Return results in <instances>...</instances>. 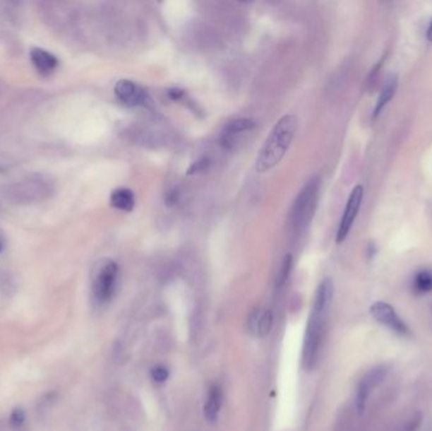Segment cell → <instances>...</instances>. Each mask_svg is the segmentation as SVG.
Returning <instances> with one entry per match:
<instances>
[{
	"label": "cell",
	"mask_w": 432,
	"mask_h": 431,
	"mask_svg": "<svg viewBox=\"0 0 432 431\" xmlns=\"http://www.w3.org/2000/svg\"><path fill=\"white\" fill-rule=\"evenodd\" d=\"M388 373H390L388 365H379L371 368L361 377L359 384L356 386V392H355V408L360 415L366 411V405H368L373 391L383 384Z\"/></svg>",
	"instance_id": "obj_4"
},
{
	"label": "cell",
	"mask_w": 432,
	"mask_h": 431,
	"mask_svg": "<svg viewBox=\"0 0 432 431\" xmlns=\"http://www.w3.org/2000/svg\"><path fill=\"white\" fill-rule=\"evenodd\" d=\"M427 38H428V41H431L432 42V20L430 22L428 28H427Z\"/></svg>",
	"instance_id": "obj_21"
},
{
	"label": "cell",
	"mask_w": 432,
	"mask_h": 431,
	"mask_svg": "<svg viewBox=\"0 0 432 431\" xmlns=\"http://www.w3.org/2000/svg\"><path fill=\"white\" fill-rule=\"evenodd\" d=\"M168 376H169V372H168L166 367L163 365H156L152 368L150 371V377L152 379L157 382V384H163L167 381Z\"/></svg>",
	"instance_id": "obj_17"
},
{
	"label": "cell",
	"mask_w": 432,
	"mask_h": 431,
	"mask_svg": "<svg viewBox=\"0 0 432 431\" xmlns=\"http://www.w3.org/2000/svg\"><path fill=\"white\" fill-rule=\"evenodd\" d=\"M272 328H273V314L270 310H264L262 314L258 315L256 331H257L259 338H265V336H270Z\"/></svg>",
	"instance_id": "obj_15"
},
{
	"label": "cell",
	"mask_w": 432,
	"mask_h": 431,
	"mask_svg": "<svg viewBox=\"0 0 432 431\" xmlns=\"http://www.w3.org/2000/svg\"><path fill=\"white\" fill-rule=\"evenodd\" d=\"M209 166H210V161L208 158H201V160H198V161L195 162L192 165L190 170H188V174L193 175L205 172V171L209 170Z\"/></svg>",
	"instance_id": "obj_19"
},
{
	"label": "cell",
	"mask_w": 432,
	"mask_h": 431,
	"mask_svg": "<svg viewBox=\"0 0 432 431\" xmlns=\"http://www.w3.org/2000/svg\"><path fill=\"white\" fill-rule=\"evenodd\" d=\"M291 271H292V256L287 254L284 259H283L281 271L278 273L277 288H282L283 285L287 282L288 277L291 275Z\"/></svg>",
	"instance_id": "obj_16"
},
{
	"label": "cell",
	"mask_w": 432,
	"mask_h": 431,
	"mask_svg": "<svg viewBox=\"0 0 432 431\" xmlns=\"http://www.w3.org/2000/svg\"><path fill=\"white\" fill-rule=\"evenodd\" d=\"M0 170H1V168H0Z\"/></svg>",
	"instance_id": "obj_23"
},
{
	"label": "cell",
	"mask_w": 432,
	"mask_h": 431,
	"mask_svg": "<svg viewBox=\"0 0 432 431\" xmlns=\"http://www.w3.org/2000/svg\"><path fill=\"white\" fill-rule=\"evenodd\" d=\"M168 95H169L172 100H180L181 98L184 96V93H182V90H179V89H174V90L168 91Z\"/></svg>",
	"instance_id": "obj_20"
},
{
	"label": "cell",
	"mask_w": 432,
	"mask_h": 431,
	"mask_svg": "<svg viewBox=\"0 0 432 431\" xmlns=\"http://www.w3.org/2000/svg\"><path fill=\"white\" fill-rule=\"evenodd\" d=\"M110 205L120 211L131 213L136 206V196L131 189L119 187L112 192Z\"/></svg>",
	"instance_id": "obj_13"
},
{
	"label": "cell",
	"mask_w": 432,
	"mask_h": 431,
	"mask_svg": "<svg viewBox=\"0 0 432 431\" xmlns=\"http://www.w3.org/2000/svg\"><path fill=\"white\" fill-rule=\"evenodd\" d=\"M118 276H119V267L116 262L108 259L105 261V264H102L100 270L97 271V275L92 285V291L97 301L107 302L113 297L116 288Z\"/></svg>",
	"instance_id": "obj_6"
},
{
	"label": "cell",
	"mask_w": 432,
	"mask_h": 431,
	"mask_svg": "<svg viewBox=\"0 0 432 431\" xmlns=\"http://www.w3.org/2000/svg\"><path fill=\"white\" fill-rule=\"evenodd\" d=\"M256 128V122L249 118H238L228 123L220 136V143L224 148L232 150L234 148L240 136L246 132H251Z\"/></svg>",
	"instance_id": "obj_9"
},
{
	"label": "cell",
	"mask_w": 432,
	"mask_h": 431,
	"mask_svg": "<svg viewBox=\"0 0 432 431\" xmlns=\"http://www.w3.org/2000/svg\"><path fill=\"white\" fill-rule=\"evenodd\" d=\"M222 391L219 384H212L209 389V394L206 397V402L204 405L205 419L209 423H215L219 413L222 410Z\"/></svg>",
	"instance_id": "obj_11"
},
{
	"label": "cell",
	"mask_w": 432,
	"mask_h": 431,
	"mask_svg": "<svg viewBox=\"0 0 432 431\" xmlns=\"http://www.w3.org/2000/svg\"><path fill=\"white\" fill-rule=\"evenodd\" d=\"M30 61L37 71L44 76L52 73L59 66L57 57L43 48H33L30 51Z\"/></svg>",
	"instance_id": "obj_10"
},
{
	"label": "cell",
	"mask_w": 432,
	"mask_h": 431,
	"mask_svg": "<svg viewBox=\"0 0 432 431\" xmlns=\"http://www.w3.org/2000/svg\"><path fill=\"white\" fill-rule=\"evenodd\" d=\"M411 288H412V293L417 296L432 293V270L424 268V270L417 271L412 278Z\"/></svg>",
	"instance_id": "obj_14"
},
{
	"label": "cell",
	"mask_w": 432,
	"mask_h": 431,
	"mask_svg": "<svg viewBox=\"0 0 432 431\" xmlns=\"http://www.w3.org/2000/svg\"><path fill=\"white\" fill-rule=\"evenodd\" d=\"M320 196V180L311 179L302 187L299 196L294 200L289 214V225L294 233L304 230L311 222L315 210L318 208Z\"/></svg>",
	"instance_id": "obj_3"
},
{
	"label": "cell",
	"mask_w": 432,
	"mask_h": 431,
	"mask_svg": "<svg viewBox=\"0 0 432 431\" xmlns=\"http://www.w3.org/2000/svg\"><path fill=\"white\" fill-rule=\"evenodd\" d=\"M1 248H3V243H1V240H0V252H1Z\"/></svg>",
	"instance_id": "obj_22"
},
{
	"label": "cell",
	"mask_w": 432,
	"mask_h": 431,
	"mask_svg": "<svg viewBox=\"0 0 432 431\" xmlns=\"http://www.w3.org/2000/svg\"><path fill=\"white\" fill-rule=\"evenodd\" d=\"M363 198H364L363 186H355L354 189L350 192V195H349L348 201H347L345 209L342 213V220H340V224L337 228V233H336V243L337 244H340L348 238L349 233L354 225L355 219L359 214L360 208L363 204Z\"/></svg>",
	"instance_id": "obj_7"
},
{
	"label": "cell",
	"mask_w": 432,
	"mask_h": 431,
	"mask_svg": "<svg viewBox=\"0 0 432 431\" xmlns=\"http://www.w3.org/2000/svg\"><path fill=\"white\" fill-rule=\"evenodd\" d=\"M369 312H371L372 318L377 323L380 324L382 326H385L387 329L390 330L392 333H395L397 336H402V338L412 336L407 323L398 315L396 309L390 305L388 302L377 301L371 306Z\"/></svg>",
	"instance_id": "obj_5"
},
{
	"label": "cell",
	"mask_w": 432,
	"mask_h": 431,
	"mask_svg": "<svg viewBox=\"0 0 432 431\" xmlns=\"http://www.w3.org/2000/svg\"><path fill=\"white\" fill-rule=\"evenodd\" d=\"M397 88H398V78H397L396 75H392V76L385 80L383 88H382L380 93H379L376 107H374V112H373V117L374 118H377L379 114L382 113L385 107L390 104V100L393 99V96L396 94Z\"/></svg>",
	"instance_id": "obj_12"
},
{
	"label": "cell",
	"mask_w": 432,
	"mask_h": 431,
	"mask_svg": "<svg viewBox=\"0 0 432 431\" xmlns=\"http://www.w3.org/2000/svg\"><path fill=\"white\" fill-rule=\"evenodd\" d=\"M9 421H11L13 429H20L23 426L24 421H25V413H24L23 408H14L11 413Z\"/></svg>",
	"instance_id": "obj_18"
},
{
	"label": "cell",
	"mask_w": 432,
	"mask_h": 431,
	"mask_svg": "<svg viewBox=\"0 0 432 431\" xmlns=\"http://www.w3.org/2000/svg\"><path fill=\"white\" fill-rule=\"evenodd\" d=\"M299 128V120L294 114H287L277 122L270 136L264 141L256 160L257 171L263 174L276 167L289 150L294 134Z\"/></svg>",
	"instance_id": "obj_1"
},
{
	"label": "cell",
	"mask_w": 432,
	"mask_h": 431,
	"mask_svg": "<svg viewBox=\"0 0 432 431\" xmlns=\"http://www.w3.org/2000/svg\"><path fill=\"white\" fill-rule=\"evenodd\" d=\"M329 312V310H321L312 306L302 348V363L307 371H311L312 368H315V365H318L324 344Z\"/></svg>",
	"instance_id": "obj_2"
},
{
	"label": "cell",
	"mask_w": 432,
	"mask_h": 431,
	"mask_svg": "<svg viewBox=\"0 0 432 431\" xmlns=\"http://www.w3.org/2000/svg\"><path fill=\"white\" fill-rule=\"evenodd\" d=\"M114 93L116 99L126 107L153 108L150 94L132 80H119L115 85Z\"/></svg>",
	"instance_id": "obj_8"
}]
</instances>
